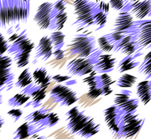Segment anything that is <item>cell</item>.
Wrapping results in <instances>:
<instances>
[{
	"label": "cell",
	"instance_id": "21",
	"mask_svg": "<svg viewBox=\"0 0 151 139\" xmlns=\"http://www.w3.org/2000/svg\"><path fill=\"white\" fill-rule=\"evenodd\" d=\"M42 130L41 128L37 127L36 125L26 122L23 124H21L16 131L13 133V138L14 139H24L27 138L31 136H34Z\"/></svg>",
	"mask_w": 151,
	"mask_h": 139
},
{
	"label": "cell",
	"instance_id": "38",
	"mask_svg": "<svg viewBox=\"0 0 151 139\" xmlns=\"http://www.w3.org/2000/svg\"><path fill=\"white\" fill-rule=\"evenodd\" d=\"M109 4H110V6L116 11L124 10L126 6L127 5V3L126 2V0H111Z\"/></svg>",
	"mask_w": 151,
	"mask_h": 139
},
{
	"label": "cell",
	"instance_id": "36",
	"mask_svg": "<svg viewBox=\"0 0 151 139\" xmlns=\"http://www.w3.org/2000/svg\"><path fill=\"white\" fill-rule=\"evenodd\" d=\"M131 94H132V93L128 90H123L120 93H117L115 95V98H114L115 105H117V106L122 105L123 103H125L126 101H127L130 99Z\"/></svg>",
	"mask_w": 151,
	"mask_h": 139
},
{
	"label": "cell",
	"instance_id": "16",
	"mask_svg": "<svg viewBox=\"0 0 151 139\" xmlns=\"http://www.w3.org/2000/svg\"><path fill=\"white\" fill-rule=\"evenodd\" d=\"M127 11L134 15L137 19H143L151 12V0H138L133 4H128Z\"/></svg>",
	"mask_w": 151,
	"mask_h": 139
},
{
	"label": "cell",
	"instance_id": "42",
	"mask_svg": "<svg viewBox=\"0 0 151 139\" xmlns=\"http://www.w3.org/2000/svg\"><path fill=\"white\" fill-rule=\"evenodd\" d=\"M69 78H70V77H69V76H63V75H60V74L56 75V76H54V77L52 78V79H53V80H55L56 82H58V83H60V82H64V81H66V80H68Z\"/></svg>",
	"mask_w": 151,
	"mask_h": 139
},
{
	"label": "cell",
	"instance_id": "34",
	"mask_svg": "<svg viewBox=\"0 0 151 139\" xmlns=\"http://www.w3.org/2000/svg\"><path fill=\"white\" fill-rule=\"evenodd\" d=\"M138 106H139V100H137V99H129L127 101H126L125 103H123L122 105L118 106V107L119 108V109L123 113L127 114V113L136 112Z\"/></svg>",
	"mask_w": 151,
	"mask_h": 139
},
{
	"label": "cell",
	"instance_id": "45",
	"mask_svg": "<svg viewBox=\"0 0 151 139\" xmlns=\"http://www.w3.org/2000/svg\"><path fill=\"white\" fill-rule=\"evenodd\" d=\"M5 89V86H0V93H3V91Z\"/></svg>",
	"mask_w": 151,
	"mask_h": 139
},
{
	"label": "cell",
	"instance_id": "25",
	"mask_svg": "<svg viewBox=\"0 0 151 139\" xmlns=\"http://www.w3.org/2000/svg\"><path fill=\"white\" fill-rule=\"evenodd\" d=\"M141 56V54H138L134 56H127L126 58L122 59L119 63V66H118V69H119V72H125L127 71H129V70H132L134 68H135L136 66H139L140 65V63L138 61H135V59Z\"/></svg>",
	"mask_w": 151,
	"mask_h": 139
},
{
	"label": "cell",
	"instance_id": "19",
	"mask_svg": "<svg viewBox=\"0 0 151 139\" xmlns=\"http://www.w3.org/2000/svg\"><path fill=\"white\" fill-rule=\"evenodd\" d=\"M116 58L111 55H99L94 63V71L99 73H109L113 71Z\"/></svg>",
	"mask_w": 151,
	"mask_h": 139
},
{
	"label": "cell",
	"instance_id": "44",
	"mask_svg": "<svg viewBox=\"0 0 151 139\" xmlns=\"http://www.w3.org/2000/svg\"><path fill=\"white\" fill-rule=\"evenodd\" d=\"M136 1H138V0H126V2H127V4H133V3H134V2H136Z\"/></svg>",
	"mask_w": 151,
	"mask_h": 139
},
{
	"label": "cell",
	"instance_id": "35",
	"mask_svg": "<svg viewBox=\"0 0 151 139\" xmlns=\"http://www.w3.org/2000/svg\"><path fill=\"white\" fill-rule=\"evenodd\" d=\"M97 42H98V46H99L100 49L103 52H110V51H112V49L114 48V45L108 40V38H107L106 35L101 36L98 39Z\"/></svg>",
	"mask_w": 151,
	"mask_h": 139
},
{
	"label": "cell",
	"instance_id": "47",
	"mask_svg": "<svg viewBox=\"0 0 151 139\" xmlns=\"http://www.w3.org/2000/svg\"><path fill=\"white\" fill-rule=\"evenodd\" d=\"M90 1H93V2H96V3H98V2H100L101 0H90Z\"/></svg>",
	"mask_w": 151,
	"mask_h": 139
},
{
	"label": "cell",
	"instance_id": "24",
	"mask_svg": "<svg viewBox=\"0 0 151 139\" xmlns=\"http://www.w3.org/2000/svg\"><path fill=\"white\" fill-rule=\"evenodd\" d=\"M99 130H100V125L96 124L95 120L92 117H90L88 123H86V125L77 133L76 136L83 138H89L94 135L97 134Z\"/></svg>",
	"mask_w": 151,
	"mask_h": 139
},
{
	"label": "cell",
	"instance_id": "20",
	"mask_svg": "<svg viewBox=\"0 0 151 139\" xmlns=\"http://www.w3.org/2000/svg\"><path fill=\"white\" fill-rule=\"evenodd\" d=\"M134 24L133 16L129 11H123L120 12L113 24V31L114 32H124L127 30Z\"/></svg>",
	"mask_w": 151,
	"mask_h": 139
},
{
	"label": "cell",
	"instance_id": "8",
	"mask_svg": "<svg viewBox=\"0 0 151 139\" xmlns=\"http://www.w3.org/2000/svg\"><path fill=\"white\" fill-rule=\"evenodd\" d=\"M50 97L55 102H58L62 107H69L78 101L79 97L75 91L63 85H58L52 88L50 93Z\"/></svg>",
	"mask_w": 151,
	"mask_h": 139
},
{
	"label": "cell",
	"instance_id": "14",
	"mask_svg": "<svg viewBox=\"0 0 151 139\" xmlns=\"http://www.w3.org/2000/svg\"><path fill=\"white\" fill-rule=\"evenodd\" d=\"M52 8L53 3L51 2H44L37 8V11L34 16V21L36 23L40 29L46 30L49 28Z\"/></svg>",
	"mask_w": 151,
	"mask_h": 139
},
{
	"label": "cell",
	"instance_id": "39",
	"mask_svg": "<svg viewBox=\"0 0 151 139\" xmlns=\"http://www.w3.org/2000/svg\"><path fill=\"white\" fill-rule=\"evenodd\" d=\"M8 115H10V117L13 120V122H18L20 117L23 115V111L20 108H12L10 111H8Z\"/></svg>",
	"mask_w": 151,
	"mask_h": 139
},
{
	"label": "cell",
	"instance_id": "5",
	"mask_svg": "<svg viewBox=\"0 0 151 139\" xmlns=\"http://www.w3.org/2000/svg\"><path fill=\"white\" fill-rule=\"evenodd\" d=\"M145 120L140 119L136 112L123 113L119 124V131L115 136L116 138H129L134 137L142 128Z\"/></svg>",
	"mask_w": 151,
	"mask_h": 139
},
{
	"label": "cell",
	"instance_id": "3",
	"mask_svg": "<svg viewBox=\"0 0 151 139\" xmlns=\"http://www.w3.org/2000/svg\"><path fill=\"white\" fill-rule=\"evenodd\" d=\"M96 4V2L90 0H75L73 3V10L76 20L73 24L81 28L95 25L93 10Z\"/></svg>",
	"mask_w": 151,
	"mask_h": 139
},
{
	"label": "cell",
	"instance_id": "9",
	"mask_svg": "<svg viewBox=\"0 0 151 139\" xmlns=\"http://www.w3.org/2000/svg\"><path fill=\"white\" fill-rule=\"evenodd\" d=\"M89 118L90 116L86 115L84 111H80L78 107H74L65 114L67 130L73 135H77V133L86 125Z\"/></svg>",
	"mask_w": 151,
	"mask_h": 139
},
{
	"label": "cell",
	"instance_id": "4",
	"mask_svg": "<svg viewBox=\"0 0 151 139\" xmlns=\"http://www.w3.org/2000/svg\"><path fill=\"white\" fill-rule=\"evenodd\" d=\"M125 34L132 35L137 45V51L140 52L145 47L151 48V20H145L134 23Z\"/></svg>",
	"mask_w": 151,
	"mask_h": 139
},
{
	"label": "cell",
	"instance_id": "41",
	"mask_svg": "<svg viewBox=\"0 0 151 139\" xmlns=\"http://www.w3.org/2000/svg\"><path fill=\"white\" fill-rule=\"evenodd\" d=\"M52 56H54V58H55L56 60H60V59L64 58V56H65V52H64V50H62V48H60V49H56V50H53Z\"/></svg>",
	"mask_w": 151,
	"mask_h": 139
},
{
	"label": "cell",
	"instance_id": "12",
	"mask_svg": "<svg viewBox=\"0 0 151 139\" xmlns=\"http://www.w3.org/2000/svg\"><path fill=\"white\" fill-rule=\"evenodd\" d=\"M46 86H42L40 85H36L35 83H31L21 90V93L27 94L32 98V101H27L24 107L32 106L34 108H38L42 105V101L46 97Z\"/></svg>",
	"mask_w": 151,
	"mask_h": 139
},
{
	"label": "cell",
	"instance_id": "15",
	"mask_svg": "<svg viewBox=\"0 0 151 139\" xmlns=\"http://www.w3.org/2000/svg\"><path fill=\"white\" fill-rule=\"evenodd\" d=\"M52 54L53 44L50 36H42L35 48V60L40 59L42 61H47L52 56Z\"/></svg>",
	"mask_w": 151,
	"mask_h": 139
},
{
	"label": "cell",
	"instance_id": "10",
	"mask_svg": "<svg viewBox=\"0 0 151 139\" xmlns=\"http://www.w3.org/2000/svg\"><path fill=\"white\" fill-rule=\"evenodd\" d=\"M66 20V3L65 0H58L53 3V8L50 14V24L48 29L50 31H59L64 27Z\"/></svg>",
	"mask_w": 151,
	"mask_h": 139
},
{
	"label": "cell",
	"instance_id": "32",
	"mask_svg": "<svg viewBox=\"0 0 151 139\" xmlns=\"http://www.w3.org/2000/svg\"><path fill=\"white\" fill-rule=\"evenodd\" d=\"M49 110L47 108H41V109H38L31 114H29L27 116L25 117V121L26 122H28V123H31L35 125H38V123L42 121V119L44 117L45 114L48 113Z\"/></svg>",
	"mask_w": 151,
	"mask_h": 139
},
{
	"label": "cell",
	"instance_id": "23",
	"mask_svg": "<svg viewBox=\"0 0 151 139\" xmlns=\"http://www.w3.org/2000/svg\"><path fill=\"white\" fill-rule=\"evenodd\" d=\"M136 94L139 100L144 104L147 105L151 101L150 86V80H144L140 82L136 87Z\"/></svg>",
	"mask_w": 151,
	"mask_h": 139
},
{
	"label": "cell",
	"instance_id": "6",
	"mask_svg": "<svg viewBox=\"0 0 151 139\" xmlns=\"http://www.w3.org/2000/svg\"><path fill=\"white\" fill-rule=\"evenodd\" d=\"M103 52L101 49H96L92 55L88 57H79L70 61L66 65L67 72L75 77H82L89 74L94 71V63L97 56Z\"/></svg>",
	"mask_w": 151,
	"mask_h": 139
},
{
	"label": "cell",
	"instance_id": "18",
	"mask_svg": "<svg viewBox=\"0 0 151 139\" xmlns=\"http://www.w3.org/2000/svg\"><path fill=\"white\" fill-rule=\"evenodd\" d=\"M110 4L104 2V1H100L96 4L93 10V14H94V22L95 25L98 26L97 29L103 28L107 21V17L109 13V9H110Z\"/></svg>",
	"mask_w": 151,
	"mask_h": 139
},
{
	"label": "cell",
	"instance_id": "17",
	"mask_svg": "<svg viewBox=\"0 0 151 139\" xmlns=\"http://www.w3.org/2000/svg\"><path fill=\"white\" fill-rule=\"evenodd\" d=\"M113 52H120L126 56H132L137 51V45L133 40V37L129 34H126L125 37L122 38L113 48Z\"/></svg>",
	"mask_w": 151,
	"mask_h": 139
},
{
	"label": "cell",
	"instance_id": "31",
	"mask_svg": "<svg viewBox=\"0 0 151 139\" xmlns=\"http://www.w3.org/2000/svg\"><path fill=\"white\" fill-rule=\"evenodd\" d=\"M65 35L59 30V31H55L50 34V38L52 41L53 44V50L56 49H60L64 47L65 45Z\"/></svg>",
	"mask_w": 151,
	"mask_h": 139
},
{
	"label": "cell",
	"instance_id": "22",
	"mask_svg": "<svg viewBox=\"0 0 151 139\" xmlns=\"http://www.w3.org/2000/svg\"><path fill=\"white\" fill-rule=\"evenodd\" d=\"M32 77H33V82L35 83L36 85H40L42 86H48L52 79V78L50 76L48 73L46 68L44 67H39L35 69L32 72Z\"/></svg>",
	"mask_w": 151,
	"mask_h": 139
},
{
	"label": "cell",
	"instance_id": "29",
	"mask_svg": "<svg viewBox=\"0 0 151 139\" xmlns=\"http://www.w3.org/2000/svg\"><path fill=\"white\" fill-rule=\"evenodd\" d=\"M29 99H30V96L20 92L19 93L15 94L13 97H12L8 101V106L11 108L21 107V106H24L29 101Z\"/></svg>",
	"mask_w": 151,
	"mask_h": 139
},
{
	"label": "cell",
	"instance_id": "30",
	"mask_svg": "<svg viewBox=\"0 0 151 139\" xmlns=\"http://www.w3.org/2000/svg\"><path fill=\"white\" fill-rule=\"evenodd\" d=\"M138 72L145 76L146 79L151 78V51L144 57V60L140 63Z\"/></svg>",
	"mask_w": 151,
	"mask_h": 139
},
{
	"label": "cell",
	"instance_id": "13",
	"mask_svg": "<svg viewBox=\"0 0 151 139\" xmlns=\"http://www.w3.org/2000/svg\"><path fill=\"white\" fill-rule=\"evenodd\" d=\"M123 112L117 105L111 106L104 110V121L110 131L115 137L119 131V124L121 122Z\"/></svg>",
	"mask_w": 151,
	"mask_h": 139
},
{
	"label": "cell",
	"instance_id": "27",
	"mask_svg": "<svg viewBox=\"0 0 151 139\" xmlns=\"http://www.w3.org/2000/svg\"><path fill=\"white\" fill-rule=\"evenodd\" d=\"M98 83L103 90V95H108L112 93L111 85L114 83V81L107 73H104L101 76H98Z\"/></svg>",
	"mask_w": 151,
	"mask_h": 139
},
{
	"label": "cell",
	"instance_id": "11",
	"mask_svg": "<svg viewBox=\"0 0 151 139\" xmlns=\"http://www.w3.org/2000/svg\"><path fill=\"white\" fill-rule=\"evenodd\" d=\"M12 58L9 56L0 55V86H5L7 91L13 87L15 75L12 72Z\"/></svg>",
	"mask_w": 151,
	"mask_h": 139
},
{
	"label": "cell",
	"instance_id": "48",
	"mask_svg": "<svg viewBox=\"0 0 151 139\" xmlns=\"http://www.w3.org/2000/svg\"><path fill=\"white\" fill-rule=\"evenodd\" d=\"M150 93H151V80H150Z\"/></svg>",
	"mask_w": 151,
	"mask_h": 139
},
{
	"label": "cell",
	"instance_id": "33",
	"mask_svg": "<svg viewBox=\"0 0 151 139\" xmlns=\"http://www.w3.org/2000/svg\"><path fill=\"white\" fill-rule=\"evenodd\" d=\"M137 80V78L130 74H123L117 81V86L123 88L132 87Z\"/></svg>",
	"mask_w": 151,
	"mask_h": 139
},
{
	"label": "cell",
	"instance_id": "2",
	"mask_svg": "<svg viewBox=\"0 0 151 139\" xmlns=\"http://www.w3.org/2000/svg\"><path fill=\"white\" fill-rule=\"evenodd\" d=\"M8 41L11 43L7 52L12 56V60L17 67L23 68L27 66L29 63L31 52L35 48V43L29 38L27 31L23 29L15 32Z\"/></svg>",
	"mask_w": 151,
	"mask_h": 139
},
{
	"label": "cell",
	"instance_id": "26",
	"mask_svg": "<svg viewBox=\"0 0 151 139\" xmlns=\"http://www.w3.org/2000/svg\"><path fill=\"white\" fill-rule=\"evenodd\" d=\"M59 122V117L55 113H46L44 117L42 119V121L38 123L37 127L41 128L42 130H44L45 128H51L58 124Z\"/></svg>",
	"mask_w": 151,
	"mask_h": 139
},
{
	"label": "cell",
	"instance_id": "43",
	"mask_svg": "<svg viewBox=\"0 0 151 139\" xmlns=\"http://www.w3.org/2000/svg\"><path fill=\"white\" fill-rule=\"evenodd\" d=\"M4 120L3 119L2 116H0V129L4 126Z\"/></svg>",
	"mask_w": 151,
	"mask_h": 139
},
{
	"label": "cell",
	"instance_id": "28",
	"mask_svg": "<svg viewBox=\"0 0 151 139\" xmlns=\"http://www.w3.org/2000/svg\"><path fill=\"white\" fill-rule=\"evenodd\" d=\"M33 82V77H32V73H30L29 69H25L20 75L18 78V80L15 83V87L17 88H20L23 89L24 87H26L27 86L30 85Z\"/></svg>",
	"mask_w": 151,
	"mask_h": 139
},
{
	"label": "cell",
	"instance_id": "7",
	"mask_svg": "<svg viewBox=\"0 0 151 139\" xmlns=\"http://www.w3.org/2000/svg\"><path fill=\"white\" fill-rule=\"evenodd\" d=\"M96 50L95 37L85 34H76L69 46V51L71 54L79 55L81 57H88Z\"/></svg>",
	"mask_w": 151,
	"mask_h": 139
},
{
	"label": "cell",
	"instance_id": "46",
	"mask_svg": "<svg viewBox=\"0 0 151 139\" xmlns=\"http://www.w3.org/2000/svg\"><path fill=\"white\" fill-rule=\"evenodd\" d=\"M2 103H3V95L2 93H0V106L2 105Z\"/></svg>",
	"mask_w": 151,
	"mask_h": 139
},
{
	"label": "cell",
	"instance_id": "40",
	"mask_svg": "<svg viewBox=\"0 0 151 139\" xmlns=\"http://www.w3.org/2000/svg\"><path fill=\"white\" fill-rule=\"evenodd\" d=\"M9 47H10L9 41H7L4 38V36L0 33V55H4L5 52H7Z\"/></svg>",
	"mask_w": 151,
	"mask_h": 139
},
{
	"label": "cell",
	"instance_id": "1",
	"mask_svg": "<svg viewBox=\"0 0 151 139\" xmlns=\"http://www.w3.org/2000/svg\"><path fill=\"white\" fill-rule=\"evenodd\" d=\"M31 0H0V27L8 34L20 31L27 22Z\"/></svg>",
	"mask_w": 151,
	"mask_h": 139
},
{
	"label": "cell",
	"instance_id": "37",
	"mask_svg": "<svg viewBox=\"0 0 151 139\" xmlns=\"http://www.w3.org/2000/svg\"><path fill=\"white\" fill-rule=\"evenodd\" d=\"M125 35H126V34L123 33V32H114V31H113V33H111V34H106L108 40H109L114 46H115L122 38H124Z\"/></svg>",
	"mask_w": 151,
	"mask_h": 139
}]
</instances>
